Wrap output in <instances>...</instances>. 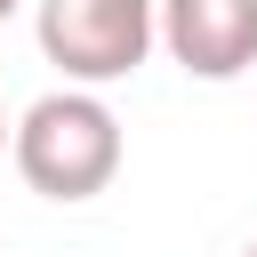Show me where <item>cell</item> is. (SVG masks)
<instances>
[{"label":"cell","mask_w":257,"mask_h":257,"mask_svg":"<svg viewBox=\"0 0 257 257\" xmlns=\"http://www.w3.org/2000/svg\"><path fill=\"white\" fill-rule=\"evenodd\" d=\"M16 177L48 201H96L120 169V120L96 88H48L16 128H8Z\"/></svg>","instance_id":"1"},{"label":"cell","mask_w":257,"mask_h":257,"mask_svg":"<svg viewBox=\"0 0 257 257\" xmlns=\"http://www.w3.org/2000/svg\"><path fill=\"white\" fill-rule=\"evenodd\" d=\"M241 257H257V249H241Z\"/></svg>","instance_id":"6"},{"label":"cell","mask_w":257,"mask_h":257,"mask_svg":"<svg viewBox=\"0 0 257 257\" xmlns=\"http://www.w3.org/2000/svg\"><path fill=\"white\" fill-rule=\"evenodd\" d=\"M0 153H8V104H0Z\"/></svg>","instance_id":"5"},{"label":"cell","mask_w":257,"mask_h":257,"mask_svg":"<svg viewBox=\"0 0 257 257\" xmlns=\"http://www.w3.org/2000/svg\"><path fill=\"white\" fill-rule=\"evenodd\" d=\"M153 24L193 80H241L257 64V0H153Z\"/></svg>","instance_id":"3"},{"label":"cell","mask_w":257,"mask_h":257,"mask_svg":"<svg viewBox=\"0 0 257 257\" xmlns=\"http://www.w3.org/2000/svg\"><path fill=\"white\" fill-rule=\"evenodd\" d=\"M16 8H24V0H0V24H8V16H16Z\"/></svg>","instance_id":"4"},{"label":"cell","mask_w":257,"mask_h":257,"mask_svg":"<svg viewBox=\"0 0 257 257\" xmlns=\"http://www.w3.org/2000/svg\"><path fill=\"white\" fill-rule=\"evenodd\" d=\"M153 40H161L153 0H40V56L72 88L128 80L153 56Z\"/></svg>","instance_id":"2"}]
</instances>
